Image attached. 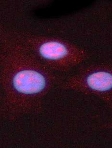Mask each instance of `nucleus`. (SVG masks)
Segmentation results:
<instances>
[{
    "instance_id": "nucleus-1",
    "label": "nucleus",
    "mask_w": 112,
    "mask_h": 148,
    "mask_svg": "<svg viewBox=\"0 0 112 148\" xmlns=\"http://www.w3.org/2000/svg\"><path fill=\"white\" fill-rule=\"evenodd\" d=\"M46 81L44 77L40 73L33 71H20L13 79L14 87L23 93H36L43 90Z\"/></svg>"
},
{
    "instance_id": "nucleus-2",
    "label": "nucleus",
    "mask_w": 112,
    "mask_h": 148,
    "mask_svg": "<svg viewBox=\"0 0 112 148\" xmlns=\"http://www.w3.org/2000/svg\"><path fill=\"white\" fill-rule=\"evenodd\" d=\"M87 82L88 86L93 90L107 91L112 89V75L103 71L94 73L88 77Z\"/></svg>"
},
{
    "instance_id": "nucleus-3",
    "label": "nucleus",
    "mask_w": 112,
    "mask_h": 148,
    "mask_svg": "<svg viewBox=\"0 0 112 148\" xmlns=\"http://www.w3.org/2000/svg\"><path fill=\"white\" fill-rule=\"evenodd\" d=\"M39 52L41 56L46 59H60L68 54L67 48L63 44L57 42L51 41L42 44Z\"/></svg>"
}]
</instances>
